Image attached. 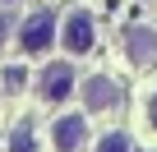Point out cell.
I'll use <instances>...</instances> for the list:
<instances>
[{"mask_svg":"<svg viewBox=\"0 0 157 152\" xmlns=\"http://www.w3.org/2000/svg\"><path fill=\"white\" fill-rule=\"evenodd\" d=\"M56 37H60V19H56V9L42 5V9H33V14L19 23V37H14V42H19L23 55H42V51L56 46Z\"/></svg>","mask_w":157,"mask_h":152,"instance_id":"cell-1","label":"cell"},{"mask_svg":"<svg viewBox=\"0 0 157 152\" xmlns=\"http://www.w3.org/2000/svg\"><path fill=\"white\" fill-rule=\"evenodd\" d=\"M56 42H60L69 55H88V51L97 46V19H93V9H69Z\"/></svg>","mask_w":157,"mask_h":152,"instance_id":"cell-2","label":"cell"},{"mask_svg":"<svg viewBox=\"0 0 157 152\" xmlns=\"http://www.w3.org/2000/svg\"><path fill=\"white\" fill-rule=\"evenodd\" d=\"M69 92H74V65L69 60H56L37 74V97L42 102H65Z\"/></svg>","mask_w":157,"mask_h":152,"instance_id":"cell-3","label":"cell"},{"mask_svg":"<svg viewBox=\"0 0 157 152\" xmlns=\"http://www.w3.org/2000/svg\"><path fill=\"white\" fill-rule=\"evenodd\" d=\"M83 143H88V120L78 115V111H69V115H60L51 124V147L56 152H78Z\"/></svg>","mask_w":157,"mask_h":152,"instance_id":"cell-4","label":"cell"},{"mask_svg":"<svg viewBox=\"0 0 157 152\" xmlns=\"http://www.w3.org/2000/svg\"><path fill=\"white\" fill-rule=\"evenodd\" d=\"M78 97H83L88 111H111V106L120 102V83L111 79V74H93V79H83Z\"/></svg>","mask_w":157,"mask_h":152,"instance_id":"cell-5","label":"cell"},{"mask_svg":"<svg viewBox=\"0 0 157 152\" xmlns=\"http://www.w3.org/2000/svg\"><path fill=\"white\" fill-rule=\"evenodd\" d=\"M125 55L134 65H157V28H148V23L125 28Z\"/></svg>","mask_w":157,"mask_h":152,"instance_id":"cell-6","label":"cell"},{"mask_svg":"<svg viewBox=\"0 0 157 152\" xmlns=\"http://www.w3.org/2000/svg\"><path fill=\"white\" fill-rule=\"evenodd\" d=\"M0 88H5V92H23L28 88V69L23 65H5V69H0Z\"/></svg>","mask_w":157,"mask_h":152,"instance_id":"cell-7","label":"cell"},{"mask_svg":"<svg viewBox=\"0 0 157 152\" xmlns=\"http://www.w3.org/2000/svg\"><path fill=\"white\" fill-rule=\"evenodd\" d=\"M10 152H37V143H33V129H28V124H19V129L10 134Z\"/></svg>","mask_w":157,"mask_h":152,"instance_id":"cell-8","label":"cell"},{"mask_svg":"<svg viewBox=\"0 0 157 152\" xmlns=\"http://www.w3.org/2000/svg\"><path fill=\"white\" fill-rule=\"evenodd\" d=\"M97 152H129V138L111 129V134H102V138H97Z\"/></svg>","mask_w":157,"mask_h":152,"instance_id":"cell-9","label":"cell"},{"mask_svg":"<svg viewBox=\"0 0 157 152\" xmlns=\"http://www.w3.org/2000/svg\"><path fill=\"white\" fill-rule=\"evenodd\" d=\"M143 115H148V124H152V129H157V92H152V97H148V111H143Z\"/></svg>","mask_w":157,"mask_h":152,"instance_id":"cell-10","label":"cell"},{"mask_svg":"<svg viewBox=\"0 0 157 152\" xmlns=\"http://www.w3.org/2000/svg\"><path fill=\"white\" fill-rule=\"evenodd\" d=\"M10 32H14V19H10V14H0V42H5Z\"/></svg>","mask_w":157,"mask_h":152,"instance_id":"cell-11","label":"cell"},{"mask_svg":"<svg viewBox=\"0 0 157 152\" xmlns=\"http://www.w3.org/2000/svg\"><path fill=\"white\" fill-rule=\"evenodd\" d=\"M0 5H14V0H0Z\"/></svg>","mask_w":157,"mask_h":152,"instance_id":"cell-12","label":"cell"}]
</instances>
